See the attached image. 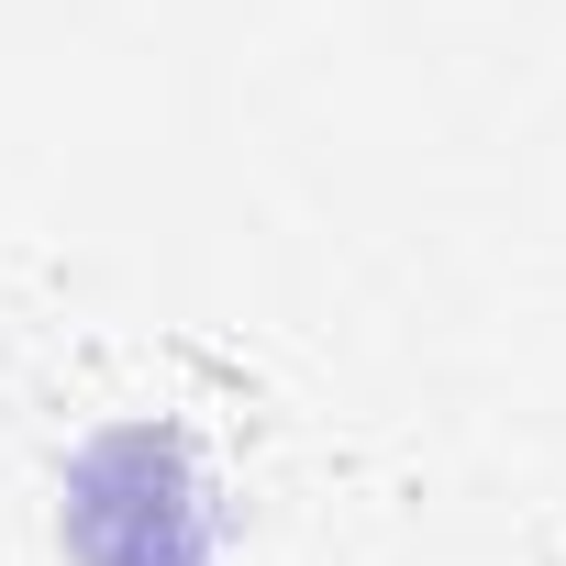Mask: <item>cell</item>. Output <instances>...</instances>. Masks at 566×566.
Returning <instances> with one entry per match:
<instances>
[{
  "label": "cell",
  "instance_id": "obj_1",
  "mask_svg": "<svg viewBox=\"0 0 566 566\" xmlns=\"http://www.w3.org/2000/svg\"><path fill=\"white\" fill-rule=\"evenodd\" d=\"M67 544L78 566H211L222 511H211L200 455L167 422H112L67 467Z\"/></svg>",
  "mask_w": 566,
  "mask_h": 566
}]
</instances>
